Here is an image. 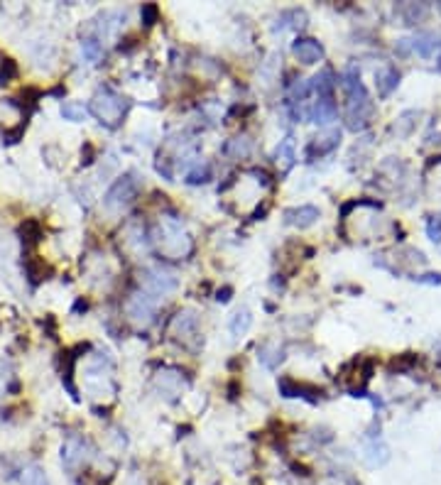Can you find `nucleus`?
Segmentation results:
<instances>
[{"mask_svg": "<svg viewBox=\"0 0 441 485\" xmlns=\"http://www.w3.org/2000/svg\"><path fill=\"white\" fill-rule=\"evenodd\" d=\"M258 361L263 363L268 370H277L280 363L285 361V348H280L277 343H263L258 348Z\"/></svg>", "mask_w": 441, "mask_h": 485, "instance_id": "16", "label": "nucleus"}, {"mask_svg": "<svg viewBox=\"0 0 441 485\" xmlns=\"http://www.w3.org/2000/svg\"><path fill=\"white\" fill-rule=\"evenodd\" d=\"M20 483L22 485H49L47 473H44L39 466H27L20 473Z\"/></svg>", "mask_w": 441, "mask_h": 485, "instance_id": "23", "label": "nucleus"}, {"mask_svg": "<svg viewBox=\"0 0 441 485\" xmlns=\"http://www.w3.org/2000/svg\"><path fill=\"white\" fill-rule=\"evenodd\" d=\"M426 12H429V6H426V3H400V6L395 8V15L402 20V25H417V22L424 20Z\"/></svg>", "mask_w": 441, "mask_h": 485, "instance_id": "14", "label": "nucleus"}, {"mask_svg": "<svg viewBox=\"0 0 441 485\" xmlns=\"http://www.w3.org/2000/svg\"><path fill=\"white\" fill-rule=\"evenodd\" d=\"M341 142V130H328V133H321L317 135L307 147V155L309 157H323L328 152H334Z\"/></svg>", "mask_w": 441, "mask_h": 485, "instance_id": "10", "label": "nucleus"}, {"mask_svg": "<svg viewBox=\"0 0 441 485\" xmlns=\"http://www.w3.org/2000/svg\"><path fill=\"white\" fill-rule=\"evenodd\" d=\"M294 160H297L294 137H285V140L277 145V150H274V162L282 167V172H290V169L294 167Z\"/></svg>", "mask_w": 441, "mask_h": 485, "instance_id": "17", "label": "nucleus"}, {"mask_svg": "<svg viewBox=\"0 0 441 485\" xmlns=\"http://www.w3.org/2000/svg\"><path fill=\"white\" fill-rule=\"evenodd\" d=\"M142 22L145 25H155L157 22V15H160V10H157V6H142Z\"/></svg>", "mask_w": 441, "mask_h": 485, "instance_id": "28", "label": "nucleus"}, {"mask_svg": "<svg viewBox=\"0 0 441 485\" xmlns=\"http://www.w3.org/2000/svg\"><path fill=\"white\" fill-rule=\"evenodd\" d=\"M426 236H429L431 242H441V213L429 216V221H426Z\"/></svg>", "mask_w": 441, "mask_h": 485, "instance_id": "27", "label": "nucleus"}, {"mask_svg": "<svg viewBox=\"0 0 441 485\" xmlns=\"http://www.w3.org/2000/svg\"><path fill=\"white\" fill-rule=\"evenodd\" d=\"M211 179V164L209 162H196L194 167L187 172L189 184H206Z\"/></svg>", "mask_w": 441, "mask_h": 485, "instance_id": "24", "label": "nucleus"}, {"mask_svg": "<svg viewBox=\"0 0 441 485\" xmlns=\"http://www.w3.org/2000/svg\"><path fill=\"white\" fill-rule=\"evenodd\" d=\"M336 115H339V108H336L334 96H323V98H319V101L314 103L312 111H309V118H312L314 123H319V125L331 123V120H336Z\"/></svg>", "mask_w": 441, "mask_h": 485, "instance_id": "13", "label": "nucleus"}, {"mask_svg": "<svg viewBox=\"0 0 441 485\" xmlns=\"http://www.w3.org/2000/svg\"><path fill=\"white\" fill-rule=\"evenodd\" d=\"M17 76V69H15V64H12L10 59L6 61V64H3V69H0V81H3V84H8V81L10 79H15Z\"/></svg>", "mask_w": 441, "mask_h": 485, "instance_id": "29", "label": "nucleus"}, {"mask_svg": "<svg viewBox=\"0 0 441 485\" xmlns=\"http://www.w3.org/2000/svg\"><path fill=\"white\" fill-rule=\"evenodd\" d=\"M415 282H420V285H441V275L439 272H429V275L415 277Z\"/></svg>", "mask_w": 441, "mask_h": 485, "instance_id": "30", "label": "nucleus"}, {"mask_svg": "<svg viewBox=\"0 0 441 485\" xmlns=\"http://www.w3.org/2000/svg\"><path fill=\"white\" fill-rule=\"evenodd\" d=\"M142 282H145V289L150 294H167L177 287V277L172 272H165L160 267H152L142 272Z\"/></svg>", "mask_w": 441, "mask_h": 485, "instance_id": "7", "label": "nucleus"}, {"mask_svg": "<svg viewBox=\"0 0 441 485\" xmlns=\"http://www.w3.org/2000/svg\"><path fill=\"white\" fill-rule=\"evenodd\" d=\"M125 312H128V316L133 318L135 323L147 326V323L155 318V312H157L155 294H150V292H135V294H130L128 304H125Z\"/></svg>", "mask_w": 441, "mask_h": 485, "instance_id": "5", "label": "nucleus"}, {"mask_svg": "<svg viewBox=\"0 0 441 485\" xmlns=\"http://www.w3.org/2000/svg\"><path fill=\"white\" fill-rule=\"evenodd\" d=\"M250 326H253V314L247 312V309H241V312L233 314L228 329H231L233 339H241V336H245L247 331H250Z\"/></svg>", "mask_w": 441, "mask_h": 485, "instance_id": "20", "label": "nucleus"}, {"mask_svg": "<svg viewBox=\"0 0 441 485\" xmlns=\"http://www.w3.org/2000/svg\"><path fill=\"white\" fill-rule=\"evenodd\" d=\"M292 52H294V57L301 61V64H317V61L323 59V47L317 42V39L312 37H299L294 44H292Z\"/></svg>", "mask_w": 441, "mask_h": 485, "instance_id": "8", "label": "nucleus"}, {"mask_svg": "<svg viewBox=\"0 0 441 485\" xmlns=\"http://www.w3.org/2000/svg\"><path fill=\"white\" fill-rule=\"evenodd\" d=\"M412 52H417L424 59H431V57H436L441 52V39L434 32H426V30L424 32H417L412 37Z\"/></svg>", "mask_w": 441, "mask_h": 485, "instance_id": "12", "label": "nucleus"}, {"mask_svg": "<svg viewBox=\"0 0 441 485\" xmlns=\"http://www.w3.org/2000/svg\"><path fill=\"white\" fill-rule=\"evenodd\" d=\"M375 86H377V96L388 98L400 86V71L393 64H385L382 69L375 71Z\"/></svg>", "mask_w": 441, "mask_h": 485, "instance_id": "11", "label": "nucleus"}, {"mask_svg": "<svg viewBox=\"0 0 441 485\" xmlns=\"http://www.w3.org/2000/svg\"><path fill=\"white\" fill-rule=\"evenodd\" d=\"M88 111L101 120L108 128H118L120 120H123L125 111H128V98L120 96L115 88L103 86L93 93L91 103H88Z\"/></svg>", "mask_w": 441, "mask_h": 485, "instance_id": "3", "label": "nucleus"}, {"mask_svg": "<svg viewBox=\"0 0 441 485\" xmlns=\"http://www.w3.org/2000/svg\"><path fill=\"white\" fill-rule=\"evenodd\" d=\"M395 52L397 54H409L412 52V39H397V44H395Z\"/></svg>", "mask_w": 441, "mask_h": 485, "instance_id": "31", "label": "nucleus"}, {"mask_svg": "<svg viewBox=\"0 0 441 485\" xmlns=\"http://www.w3.org/2000/svg\"><path fill=\"white\" fill-rule=\"evenodd\" d=\"M86 108L81 106V103H71L66 101L64 106H62V115H64L66 120H71V123H81V120H86Z\"/></svg>", "mask_w": 441, "mask_h": 485, "instance_id": "25", "label": "nucleus"}, {"mask_svg": "<svg viewBox=\"0 0 441 485\" xmlns=\"http://www.w3.org/2000/svg\"><path fill=\"white\" fill-rule=\"evenodd\" d=\"M155 242L165 258H187L191 253V238L177 218H162L155 233Z\"/></svg>", "mask_w": 441, "mask_h": 485, "instance_id": "2", "label": "nucleus"}, {"mask_svg": "<svg viewBox=\"0 0 441 485\" xmlns=\"http://www.w3.org/2000/svg\"><path fill=\"white\" fill-rule=\"evenodd\" d=\"M420 111H404V113H400L397 118H395L393 123V135L395 137H407V135H412V130L417 128V118H420Z\"/></svg>", "mask_w": 441, "mask_h": 485, "instance_id": "18", "label": "nucleus"}, {"mask_svg": "<svg viewBox=\"0 0 441 485\" xmlns=\"http://www.w3.org/2000/svg\"><path fill=\"white\" fill-rule=\"evenodd\" d=\"M280 20H282V25H277L274 30H301V27L307 25V12L304 10H287L280 15Z\"/></svg>", "mask_w": 441, "mask_h": 485, "instance_id": "22", "label": "nucleus"}, {"mask_svg": "<svg viewBox=\"0 0 441 485\" xmlns=\"http://www.w3.org/2000/svg\"><path fill=\"white\" fill-rule=\"evenodd\" d=\"M88 461V446L81 437H69L62 446V464L66 470H79Z\"/></svg>", "mask_w": 441, "mask_h": 485, "instance_id": "6", "label": "nucleus"}, {"mask_svg": "<svg viewBox=\"0 0 441 485\" xmlns=\"http://www.w3.org/2000/svg\"><path fill=\"white\" fill-rule=\"evenodd\" d=\"M81 52H84V57H86V61H98L103 57V47L98 39L88 37L81 42Z\"/></svg>", "mask_w": 441, "mask_h": 485, "instance_id": "26", "label": "nucleus"}, {"mask_svg": "<svg viewBox=\"0 0 441 485\" xmlns=\"http://www.w3.org/2000/svg\"><path fill=\"white\" fill-rule=\"evenodd\" d=\"M436 8H439V12H441V3H439V6H436Z\"/></svg>", "mask_w": 441, "mask_h": 485, "instance_id": "32", "label": "nucleus"}, {"mask_svg": "<svg viewBox=\"0 0 441 485\" xmlns=\"http://www.w3.org/2000/svg\"><path fill=\"white\" fill-rule=\"evenodd\" d=\"M341 86L346 91V128L353 133H361L375 118V103H373L368 88L361 81V69L350 64L348 69L341 74Z\"/></svg>", "mask_w": 441, "mask_h": 485, "instance_id": "1", "label": "nucleus"}, {"mask_svg": "<svg viewBox=\"0 0 441 485\" xmlns=\"http://www.w3.org/2000/svg\"><path fill=\"white\" fill-rule=\"evenodd\" d=\"M140 189H142V184H140V179H138V174L128 172V174H123L113 187L108 189L106 196H103V204H106V209L123 211L138 199Z\"/></svg>", "mask_w": 441, "mask_h": 485, "instance_id": "4", "label": "nucleus"}, {"mask_svg": "<svg viewBox=\"0 0 441 485\" xmlns=\"http://www.w3.org/2000/svg\"><path fill=\"white\" fill-rule=\"evenodd\" d=\"M312 84H314V91H319V98H323V96H334L336 79H334V71H331V69H323L319 76H314Z\"/></svg>", "mask_w": 441, "mask_h": 485, "instance_id": "21", "label": "nucleus"}, {"mask_svg": "<svg viewBox=\"0 0 441 485\" xmlns=\"http://www.w3.org/2000/svg\"><path fill=\"white\" fill-rule=\"evenodd\" d=\"M172 334L179 336V339H194L199 336V329H196V316L189 312H179L172 321Z\"/></svg>", "mask_w": 441, "mask_h": 485, "instance_id": "15", "label": "nucleus"}, {"mask_svg": "<svg viewBox=\"0 0 441 485\" xmlns=\"http://www.w3.org/2000/svg\"><path fill=\"white\" fill-rule=\"evenodd\" d=\"M319 218V209L312 204H301V206H294V209H287L285 211V223L287 226H297V228H309L314 226Z\"/></svg>", "mask_w": 441, "mask_h": 485, "instance_id": "9", "label": "nucleus"}, {"mask_svg": "<svg viewBox=\"0 0 441 485\" xmlns=\"http://www.w3.org/2000/svg\"><path fill=\"white\" fill-rule=\"evenodd\" d=\"M223 152H226L228 157H233V160H243V157H247L253 152V140H250L247 135H238V137L226 142Z\"/></svg>", "mask_w": 441, "mask_h": 485, "instance_id": "19", "label": "nucleus"}]
</instances>
